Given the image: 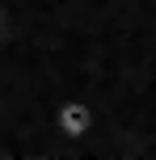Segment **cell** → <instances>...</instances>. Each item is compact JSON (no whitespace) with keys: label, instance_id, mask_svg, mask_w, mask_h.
<instances>
[{"label":"cell","instance_id":"1","mask_svg":"<svg viewBox=\"0 0 156 160\" xmlns=\"http://www.w3.org/2000/svg\"><path fill=\"white\" fill-rule=\"evenodd\" d=\"M0 42H4V13H0Z\"/></svg>","mask_w":156,"mask_h":160}]
</instances>
